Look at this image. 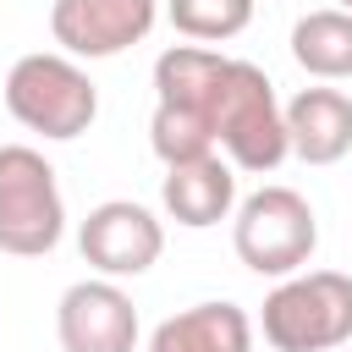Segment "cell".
Segmentation results:
<instances>
[{
	"label": "cell",
	"mask_w": 352,
	"mask_h": 352,
	"mask_svg": "<svg viewBox=\"0 0 352 352\" xmlns=\"http://www.w3.org/2000/svg\"><path fill=\"white\" fill-rule=\"evenodd\" d=\"M160 204L187 231H209V226L231 220V209H236V170H231V160L226 154H204V160H187V165H165Z\"/></svg>",
	"instance_id": "10"
},
{
	"label": "cell",
	"mask_w": 352,
	"mask_h": 352,
	"mask_svg": "<svg viewBox=\"0 0 352 352\" xmlns=\"http://www.w3.org/2000/svg\"><path fill=\"white\" fill-rule=\"evenodd\" d=\"M66 236V198L55 182V165L33 143L0 148V253L11 258H44Z\"/></svg>",
	"instance_id": "4"
},
{
	"label": "cell",
	"mask_w": 352,
	"mask_h": 352,
	"mask_svg": "<svg viewBox=\"0 0 352 352\" xmlns=\"http://www.w3.org/2000/svg\"><path fill=\"white\" fill-rule=\"evenodd\" d=\"M165 16L187 44H209L214 50V44L236 38L253 22V0H165Z\"/></svg>",
	"instance_id": "14"
},
{
	"label": "cell",
	"mask_w": 352,
	"mask_h": 352,
	"mask_svg": "<svg viewBox=\"0 0 352 352\" xmlns=\"http://www.w3.org/2000/svg\"><path fill=\"white\" fill-rule=\"evenodd\" d=\"M286 121V148L302 165H336L352 154V99L341 88H297L280 104Z\"/></svg>",
	"instance_id": "9"
},
{
	"label": "cell",
	"mask_w": 352,
	"mask_h": 352,
	"mask_svg": "<svg viewBox=\"0 0 352 352\" xmlns=\"http://www.w3.org/2000/svg\"><path fill=\"white\" fill-rule=\"evenodd\" d=\"M231 248L253 275L286 280L297 275L319 248V214L297 187H258L231 209Z\"/></svg>",
	"instance_id": "3"
},
{
	"label": "cell",
	"mask_w": 352,
	"mask_h": 352,
	"mask_svg": "<svg viewBox=\"0 0 352 352\" xmlns=\"http://www.w3.org/2000/svg\"><path fill=\"white\" fill-rule=\"evenodd\" d=\"M143 352H253V319L236 302H192L160 319Z\"/></svg>",
	"instance_id": "12"
},
{
	"label": "cell",
	"mask_w": 352,
	"mask_h": 352,
	"mask_svg": "<svg viewBox=\"0 0 352 352\" xmlns=\"http://www.w3.org/2000/svg\"><path fill=\"white\" fill-rule=\"evenodd\" d=\"M346 352H352V341H346Z\"/></svg>",
	"instance_id": "16"
},
{
	"label": "cell",
	"mask_w": 352,
	"mask_h": 352,
	"mask_svg": "<svg viewBox=\"0 0 352 352\" xmlns=\"http://www.w3.org/2000/svg\"><path fill=\"white\" fill-rule=\"evenodd\" d=\"M292 60L308 77H319V82H346L352 77V11L324 6V11L297 16V28H292Z\"/></svg>",
	"instance_id": "13"
},
{
	"label": "cell",
	"mask_w": 352,
	"mask_h": 352,
	"mask_svg": "<svg viewBox=\"0 0 352 352\" xmlns=\"http://www.w3.org/2000/svg\"><path fill=\"white\" fill-rule=\"evenodd\" d=\"M214 148L231 160V170H275L292 148H286V121H280V99L275 82L264 77V66L253 60H231L220 99H214Z\"/></svg>",
	"instance_id": "5"
},
{
	"label": "cell",
	"mask_w": 352,
	"mask_h": 352,
	"mask_svg": "<svg viewBox=\"0 0 352 352\" xmlns=\"http://www.w3.org/2000/svg\"><path fill=\"white\" fill-rule=\"evenodd\" d=\"M6 110H11L28 132H38V138H50V143H72V138H82V132L94 126V116H99V88H94V77H88L72 55H60V50H33V55H22V60L6 72Z\"/></svg>",
	"instance_id": "1"
},
{
	"label": "cell",
	"mask_w": 352,
	"mask_h": 352,
	"mask_svg": "<svg viewBox=\"0 0 352 352\" xmlns=\"http://www.w3.org/2000/svg\"><path fill=\"white\" fill-rule=\"evenodd\" d=\"M77 253L88 258V270H99L104 280H132L148 275L165 253V226L148 204L138 198H104L88 209V220L77 226Z\"/></svg>",
	"instance_id": "6"
},
{
	"label": "cell",
	"mask_w": 352,
	"mask_h": 352,
	"mask_svg": "<svg viewBox=\"0 0 352 352\" xmlns=\"http://www.w3.org/2000/svg\"><path fill=\"white\" fill-rule=\"evenodd\" d=\"M160 22V0H55L50 38L72 60H110L143 44Z\"/></svg>",
	"instance_id": "7"
},
{
	"label": "cell",
	"mask_w": 352,
	"mask_h": 352,
	"mask_svg": "<svg viewBox=\"0 0 352 352\" xmlns=\"http://www.w3.org/2000/svg\"><path fill=\"white\" fill-rule=\"evenodd\" d=\"M226 66H231V55H220L209 44H170V50H160V60H154V104L204 116L214 126V99H220Z\"/></svg>",
	"instance_id": "11"
},
{
	"label": "cell",
	"mask_w": 352,
	"mask_h": 352,
	"mask_svg": "<svg viewBox=\"0 0 352 352\" xmlns=\"http://www.w3.org/2000/svg\"><path fill=\"white\" fill-rule=\"evenodd\" d=\"M60 352H138V308L121 280H77L55 302Z\"/></svg>",
	"instance_id": "8"
},
{
	"label": "cell",
	"mask_w": 352,
	"mask_h": 352,
	"mask_svg": "<svg viewBox=\"0 0 352 352\" xmlns=\"http://www.w3.org/2000/svg\"><path fill=\"white\" fill-rule=\"evenodd\" d=\"M258 330L275 352H336L352 341V275L297 270L264 297Z\"/></svg>",
	"instance_id": "2"
},
{
	"label": "cell",
	"mask_w": 352,
	"mask_h": 352,
	"mask_svg": "<svg viewBox=\"0 0 352 352\" xmlns=\"http://www.w3.org/2000/svg\"><path fill=\"white\" fill-rule=\"evenodd\" d=\"M341 11H352V0H341Z\"/></svg>",
	"instance_id": "15"
}]
</instances>
